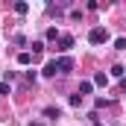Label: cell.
Here are the masks:
<instances>
[{
  "mask_svg": "<svg viewBox=\"0 0 126 126\" xmlns=\"http://www.w3.org/2000/svg\"><path fill=\"white\" fill-rule=\"evenodd\" d=\"M70 70H73V59L70 56H62L59 59V73H70Z\"/></svg>",
  "mask_w": 126,
  "mask_h": 126,
  "instance_id": "cell-3",
  "label": "cell"
},
{
  "mask_svg": "<svg viewBox=\"0 0 126 126\" xmlns=\"http://www.w3.org/2000/svg\"><path fill=\"white\" fill-rule=\"evenodd\" d=\"M91 88H94L91 82H79V91H76V94H79V97H85V94H91Z\"/></svg>",
  "mask_w": 126,
  "mask_h": 126,
  "instance_id": "cell-7",
  "label": "cell"
},
{
  "mask_svg": "<svg viewBox=\"0 0 126 126\" xmlns=\"http://www.w3.org/2000/svg\"><path fill=\"white\" fill-rule=\"evenodd\" d=\"M30 126H44V123H30Z\"/></svg>",
  "mask_w": 126,
  "mask_h": 126,
  "instance_id": "cell-16",
  "label": "cell"
},
{
  "mask_svg": "<svg viewBox=\"0 0 126 126\" xmlns=\"http://www.w3.org/2000/svg\"><path fill=\"white\" fill-rule=\"evenodd\" d=\"M111 76L123 79V76H126V67H123V64H114V67H111Z\"/></svg>",
  "mask_w": 126,
  "mask_h": 126,
  "instance_id": "cell-8",
  "label": "cell"
},
{
  "mask_svg": "<svg viewBox=\"0 0 126 126\" xmlns=\"http://www.w3.org/2000/svg\"><path fill=\"white\" fill-rule=\"evenodd\" d=\"M44 117H47V120H59V117H62L59 106H47V109H44Z\"/></svg>",
  "mask_w": 126,
  "mask_h": 126,
  "instance_id": "cell-5",
  "label": "cell"
},
{
  "mask_svg": "<svg viewBox=\"0 0 126 126\" xmlns=\"http://www.w3.org/2000/svg\"><path fill=\"white\" fill-rule=\"evenodd\" d=\"M94 126H103V123H100V120H94Z\"/></svg>",
  "mask_w": 126,
  "mask_h": 126,
  "instance_id": "cell-15",
  "label": "cell"
},
{
  "mask_svg": "<svg viewBox=\"0 0 126 126\" xmlns=\"http://www.w3.org/2000/svg\"><path fill=\"white\" fill-rule=\"evenodd\" d=\"M70 47H73V35H59V50H62V53H67Z\"/></svg>",
  "mask_w": 126,
  "mask_h": 126,
  "instance_id": "cell-4",
  "label": "cell"
},
{
  "mask_svg": "<svg viewBox=\"0 0 126 126\" xmlns=\"http://www.w3.org/2000/svg\"><path fill=\"white\" fill-rule=\"evenodd\" d=\"M41 73H44V76H56V73H59V59H50V62L44 64Z\"/></svg>",
  "mask_w": 126,
  "mask_h": 126,
  "instance_id": "cell-2",
  "label": "cell"
},
{
  "mask_svg": "<svg viewBox=\"0 0 126 126\" xmlns=\"http://www.w3.org/2000/svg\"><path fill=\"white\" fill-rule=\"evenodd\" d=\"M88 41H91V44H106V41H109V32H106V27H94V30L88 32Z\"/></svg>",
  "mask_w": 126,
  "mask_h": 126,
  "instance_id": "cell-1",
  "label": "cell"
},
{
  "mask_svg": "<svg viewBox=\"0 0 126 126\" xmlns=\"http://www.w3.org/2000/svg\"><path fill=\"white\" fill-rule=\"evenodd\" d=\"M106 106H109V100H103V97H97V100H94V109H106Z\"/></svg>",
  "mask_w": 126,
  "mask_h": 126,
  "instance_id": "cell-13",
  "label": "cell"
},
{
  "mask_svg": "<svg viewBox=\"0 0 126 126\" xmlns=\"http://www.w3.org/2000/svg\"><path fill=\"white\" fill-rule=\"evenodd\" d=\"M70 106H76V109H79V106H82V97H79V94H70Z\"/></svg>",
  "mask_w": 126,
  "mask_h": 126,
  "instance_id": "cell-12",
  "label": "cell"
},
{
  "mask_svg": "<svg viewBox=\"0 0 126 126\" xmlns=\"http://www.w3.org/2000/svg\"><path fill=\"white\" fill-rule=\"evenodd\" d=\"M30 62H32V53H30V50H21V53H18V64H24V67H27Z\"/></svg>",
  "mask_w": 126,
  "mask_h": 126,
  "instance_id": "cell-6",
  "label": "cell"
},
{
  "mask_svg": "<svg viewBox=\"0 0 126 126\" xmlns=\"http://www.w3.org/2000/svg\"><path fill=\"white\" fill-rule=\"evenodd\" d=\"M94 82H97V85H106V82H109V76H106V73L100 70V73H97V76H94Z\"/></svg>",
  "mask_w": 126,
  "mask_h": 126,
  "instance_id": "cell-9",
  "label": "cell"
},
{
  "mask_svg": "<svg viewBox=\"0 0 126 126\" xmlns=\"http://www.w3.org/2000/svg\"><path fill=\"white\" fill-rule=\"evenodd\" d=\"M27 9H30L27 3H15V12H18V15H27Z\"/></svg>",
  "mask_w": 126,
  "mask_h": 126,
  "instance_id": "cell-11",
  "label": "cell"
},
{
  "mask_svg": "<svg viewBox=\"0 0 126 126\" xmlns=\"http://www.w3.org/2000/svg\"><path fill=\"white\" fill-rule=\"evenodd\" d=\"M9 94V82H0V97H6Z\"/></svg>",
  "mask_w": 126,
  "mask_h": 126,
  "instance_id": "cell-14",
  "label": "cell"
},
{
  "mask_svg": "<svg viewBox=\"0 0 126 126\" xmlns=\"http://www.w3.org/2000/svg\"><path fill=\"white\" fill-rule=\"evenodd\" d=\"M56 38H59V30H56V27H50V30H47V41H56Z\"/></svg>",
  "mask_w": 126,
  "mask_h": 126,
  "instance_id": "cell-10",
  "label": "cell"
}]
</instances>
